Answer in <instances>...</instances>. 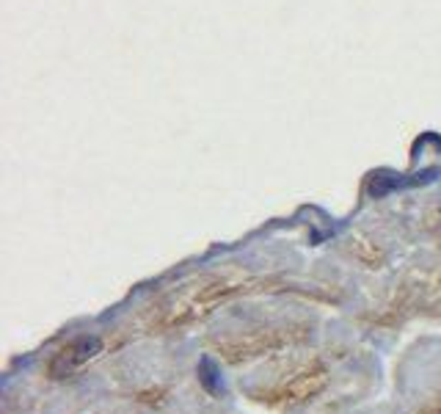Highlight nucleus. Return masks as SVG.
<instances>
[{"label":"nucleus","mask_w":441,"mask_h":414,"mask_svg":"<svg viewBox=\"0 0 441 414\" xmlns=\"http://www.w3.org/2000/svg\"><path fill=\"white\" fill-rule=\"evenodd\" d=\"M99 351H102V340L99 337H78V340H72L69 345H64L55 354V359L50 362V375L52 378H66L75 370L83 368L86 362L97 359Z\"/></svg>","instance_id":"1"},{"label":"nucleus","mask_w":441,"mask_h":414,"mask_svg":"<svg viewBox=\"0 0 441 414\" xmlns=\"http://www.w3.org/2000/svg\"><path fill=\"white\" fill-rule=\"evenodd\" d=\"M199 381H202V387H204L210 395H220V392H223L220 368L210 357H202V362H199Z\"/></svg>","instance_id":"2"}]
</instances>
